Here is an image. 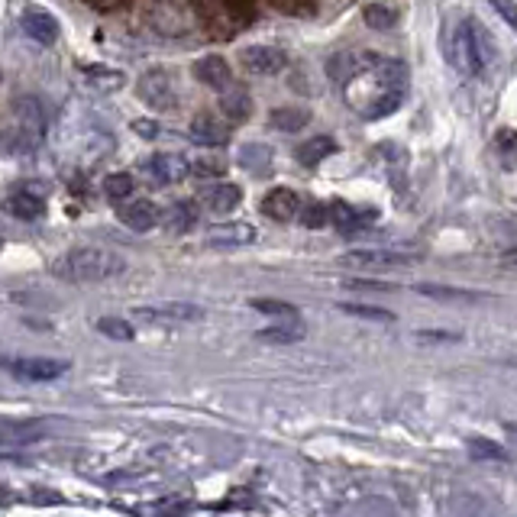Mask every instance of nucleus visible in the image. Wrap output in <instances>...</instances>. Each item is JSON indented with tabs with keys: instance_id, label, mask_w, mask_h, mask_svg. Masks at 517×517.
Masks as SVG:
<instances>
[{
	"instance_id": "obj_36",
	"label": "nucleus",
	"mask_w": 517,
	"mask_h": 517,
	"mask_svg": "<svg viewBox=\"0 0 517 517\" xmlns=\"http://www.w3.org/2000/svg\"><path fill=\"white\" fill-rule=\"evenodd\" d=\"M418 339H424V343H459V333H449V330H420Z\"/></svg>"
},
{
	"instance_id": "obj_29",
	"label": "nucleus",
	"mask_w": 517,
	"mask_h": 517,
	"mask_svg": "<svg viewBox=\"0 0 517 517\" xmlns=\"http://www.w3.org/2000/svg\"><path fill=\"white\" fill-rule=\"evenodd\" d=\"M133 187L136 185H133V175H130V171H114V175L104 179V195H107L110 201H116V204L133 195Z\"/></svg>"
},
{
	"instance_id": "obj_10",
	"label": "nucleus",
	"mask_w": 517,
	"mask_h": 517,
	"mask_svg": "<svg viewBox=\"0 0 517 517\" xmlns=\"http://www.w3.org/2000/svg\"><path fill=\"white\" fill-rule=\"evenodd\" d=\"M23 33L36 39L39 45H52L59 39V20L43 7H27L23 10Z\"/></svg>"
},
{
	"instance_id": "obj_27",
	"label": "nucleus",
	"mask_w": 517,
	"mask_h": 517,
	"mask_svg": "<svg viewBox=\"0 0 517 517\" xmlns=\"http://www.w3.org/2000/svg\"><path fill=\"white\" fill-rule=\"evenodd\" d=\"M256 339H266V343H298V339H304V327L298 321H288V323H278V327L258 330Z\"/></svg>"
},
{
	"instance_id": "obj_38",
	"label": "nucleus",
	"mask_w": 517,
	"mask_h": 517,
	"mask_svg": "<svg viewBox=\"0 0 517 517\" xmlns=\"http://www.w3.org/2000/svg\"><path fill=\"white\" fill-rule=\"evenodd\" d=\"M81 72L94 75V78H120V72H114V68H94V65H81Z\"/></svg>"
},
{
	"instance_id": "obj_37",
	"label": "nucleus",
	"mask_w": 517,
	"mask_h": 517,
	"mask_svg": "<svg viewBox=\"0 0 517 517\" xmlns=\"http://www.w3.org/2000/svg\"><path fill=\"white\" fill-rule=\"evenodd\" d=\"M130 126H133V133H139L143 139H155V136L162 133V126L155 123V120H143V116H139V120H133Z\"/></svg>"
},
{
	"instance_id": "obj_35",
	"label": "nucleus",
	"mask_w": 517,
	"mask_h": 517,
	"mask_svg": "<svg viewBox=\"0 0 517 517\" xmlns=\"http://www.w3.org/2000/svg\"><path fill=\"white\" fill-rule=\"evenodd\" d=\"M489 4L498 10L501 20H505V23H508V27L517 33V4H514V0H489Z\"/></svg>"
},
{
	"instance_id": "obj_23",
	"label": "nucleus",
	"mask_w": 517,
	"mask_h": 517,
	"mask_svg": "<svg viewBox=\"0 0 517 517\" xmlns=\"http://www.w3.org/2000/svg\"><path fill=\"white\" fill-rule=\"evenodd\" d=\"M195 220H197V211L191 201H175V204L165 211V227H169L171 233H187L195 227Z\"/></svg>"
},
{
	"instance_id": "obj_11",
	"label": "nucleus",
	"mask_w": 517,
	"mask_h": 517,
	"mask_svg": "<svg viewBox=\"0 0 517 517\" xmlns=\"http://www.w3.org/2000/svg\"><path fill=\"white\" fill-rule=\"evenodd\" d=\"M298 211H301V201H298V195L291 191V187H272L266 197H262V214L268 217V220H295Z\"/></svg>"
},
{
	"instance_id": "obj_21",
	"label": "nucleus",
	"mask_w": 517,
	"mask_h": 517,
	"mask_svg": "<svg viewBox=\"0 0 517 517\" xmlns=\"http://www.w3.org/2000/svg\"><path fill=\"white\" fill-rule=\"evenodd\" d=\"M256 240V230H252L250 223H233V227H217L207 243L211 246H250Z\"/></svg>"
},
{
	"instance_id": "obj_33",
	"label": "nucleus",
	"mask_w": 517,
	"mask_h": 517,
	"mask_svg": "<svg viewBox=\"0 0 517 517\" xmlns=\"http://www.w3.org/2000/svg\"><path fill=\"white\" fill-rule=\"evenodd\" d=\"M418 291L427 298H437V301H479V295H473V291H456V288L446 285H418Z\"/></svg>"
},
{
	"instance_id": "obj_6",
	"label": "nucleus",
	"mask_w": 517,
	"mask_h": 517,
	"mask_svg": "<svg viewBox=\"0 0 517 517\" xmlns=\"http://www.w3.org/2000/svg\"><path fill=\"white\" fill-rule=\"evenodd\" d=\"M420 256V250H408V246H392V250H356L346 252L343 262L353 266H408Z\"/></svg>"
},
{
	"instance_id": "obj_15",
	"label": "nucleus",
	"mask_w": 517,
	"mask_h": 517,
	"mask_svg": "<svg viewBox=\"0 0 517 517\" xmlns=\"http://www.w3.org/2000/svg\"><path fill=\"white\" fill-rule=\"evenodd\" d=\"M7 211L17 220H43L45 201L39 195H33V191H27V187H20V191H13L7 197Z\"/></svg>"
},
{
	"instance_id": "obj_25",
	"label": "nucleus",
	"mask_w": 517,
	"mask_h": 517,
	"mask_svg": "<svg viewBox=\"0 0 517 517\" xmlns=\"http://www.w3.org/2000/svg\"><path fill=\"white\" fill-rule=\"evenodd\" d=\"M495 152H498V159H501V169L505 171H514L517 169V133L514 130H498L495 133Z\"/></svg>"
},
{
	"instance_id": "obj_7",
	"label": "nucleus",
	"mask_w": 517,
	"mask_h": 517,
	"mask_svg": "<svg viewBox=\"0 0 517 517\" xmlns=\"http://www.w3.org/2000/svg\"><path fill=\"white\" fill-rule=\"evenodd\" d=\"M139 98H143L146 104H152V107H159V110L175 107V91H171L169 75L162 72V68L146 72L143 78H139Z\"/></svg>"
},
{
	"instance_id": "obj_26",
	"label": "nucleus",
	"mask_w": 517,
	"mask_h": 517,
	"mask_svg": "<svg viewBox=\"0 0 517 517\" xmlns=\"http://www.w3.org/2000/svg\"><path fill=\"white\" fill-rule=\"evenodd\" d=\"M465 449L473 459H491V463H508V449L498 443H491L485 437H469L465 440Z\"/></svg>"
},
{
	"instance_id": "obj_40",
	"label": "nucleus",
	"mask_w": 517,
	"mask_h": 517,
	"mask_svg": "<svg viewBox=\"0 0 517 517\" xmlns=\"http://www.w3.org/2000/svg\"><path fill=\"white\" fill-rule=\"evenodd\" d=\"M349 288H366V291H388L392 285H385V282H349Z\"/></svg>"
},
{
	"instance_id": "obj_28",
	"label": "nucleus",
	"mask_w": 517,
	"mask_h": 517,
	"mask_svg": "<svg viewBox=\"0 0 517 517\" xmlns=\"http://www.w3.org/2000/svg\"><path fill=\"white\" fill-rule=\"evenodd\" d=\"M250 304L258 314H268V317H278V321H298V307L288 301H275V298H252Z\"/></svg>"
},
{
	"instance_id": "obj_17",
	"label": "nucleus",
	"mask_w": 517,
	"mask_h": 517,
	"mask_svg": "<svg viewBox=\"0 0 517 517\" xmlns=\"http://www.w3.org/2000/svg\"><path fill=\"white\" fill-rule=\"evenodd\" d=\"M337 149L339 146L333 136H311V139H304V143L295 149V159L301 162V165H321V162L330 159Z\"/></svg>"
},
{
	"instance_id": "obj_19",
	"label": "nucleus",
	"mask_w": 517,
	"mask_h": 517,
	"mask_svg": "<svg viewBox=\"0 0 517 517\" xmlns=\"http://www.w3.org/2000/svg\"><path fill=\"white\" fill-rule=\"evenodd\" d=\"M236 162L246 171H252V175H268V169H272V149L266 143H246L236 152Z\"/></svg>"
},
{
	"instance_id": "obj_39",
	"label": "nucleus",
	"mask_w": 517,
	"mask_h": 517,
	"mask_svg": "<svg viewBox=\"0 0 517 517\" xmlns=\"http://www.w3.org/2000/svg\"><path fill=\"white\" fill-rule=\"evenodd\" d=\"M195 171L197 175H220L223 165L220 162H195Z\"/></svg>"
},
{
	"instance_id": "obj_22",
	"label": "nucleus",
	"mask_w": 517,
	"mask_h": 517,
	"mask_svg": "<svg viewBox=\"0 0 517 517\" xmlns=\"http://www.w3.org/2000/svg\"><path fill=\"white\" fill-rule=\"evenodd\" d=\"M268 123L275 126V130H285V133H298V130H304V126L311 123V114L304 107H278L272 110Z\"/></svg>"
},
{
	"instance_id": "obj_14",
	"label": "nucleus",
	"mask_w": 517,
	"mask_h": 517,
	"mask_svg": "<svg viewBox=\"0 0 517 517\" xmlns=\"http://www.w3.org/2000/svg\"><path fill=\"white\" fill-rule=\"evenodd\" d=\"M116 217H120V223L130 227V230L146 233L155 227V220H159V207L152 204V201H130V204H120Z\"/></svg>"
},
{
	"instance_id": "obj_4",
	"label": "nucleus",
	"mask_w": 517,
	"mask_h": 517,
	"mask_svg": "<svg viewBox=\"0 0 517 517\" xmlns=\"http://www.w3.org/2000/svg\"><path fill=\"white\" fill-rule=\"evenodd\" d=\"M191 72H195V78L201 81L204 88L217 91V94L233 88V68L223 55H201V59L191 65Z\"/></svg>"
},
{
	"instance_id": "obj_24",
	"label": "nucleus",
	"mask_w": 517,
	"mask_h": 517,
	"mask_svg": "<svg viewBox=\"0 0 517 517\" xmlns=\"http://www.w3.org/2000/svg\"><path fill=\"white\" fill-rule=\"evenodd\" d=\"M220 98H223V100H220L223 114L230 116L233 123H243V120L250 116V94H246V91L230 88V91H223Z\"/></svg>"
},
{
	"instance_id": "obj_13",
	"label": "nucleus",
	"mask_w": 517,
	"mask_h": 517,
	"mask_svg": "<svg viewBox=\"0 0 517 517\" xmlns=\"http://www.w3.org/2000/svg\"><path fill=\"white\" fill-rule=\"evenodd\" d=\"M369 220H375L372 207H369L366 214H362V207H353V204H346V201H337V204H330V223L337 227L339 233H343V236H353V233H359Z\"/></svg>"
},
{
	"instance_id": "obj_16",
	"label": "nucleus",
	"mask_w": 517,
	"mask_h": 517,
	"mask_svg": "<svg viewBox=\"0 0 517 517\" xmlns=\"http://www.w3.org/2000/svg\"><path fill=\"white\" fill-rule=\"evenodd\" d=\"M207 207L214 211V214H230V211H236L243 201V191L240 185H230V181H217V185L207 187L204 195Z\"/></svg>"
},
{
	"instance_id": "obj_32",
	"label": "nucleus",
	"mask_w": 517,
	"mask_h": 517,
	"mask_svg": "<svg viewBox=\"0 0 517 517\" xmlns=\"http://www.w3.org/2000/svg\"><path fill=\"white\" fill-rule=\"evenodd\" d=\"M339 311H346L349 317H362V321H378V323L394 321L392 311H382V307H372V304H343Z\"/></svg>"
},
{
	"instance_id": "obj_31",
	"label": "nucleus",
	"mask_w": 517,
	"mask_h": 517,
	"mask_svg": "<svg viewBox=\"0 0 517 517\" xmlns=\"http://www.w3.org/2000/svg\"><path fill=\"white\" fill-rule=\"evenodd\" d=\"M366 23L372 29H392L394 23H398V13H394L392 7H388V4H369L366 7Z\"/></svg>"
},
{
	"instance_id": "obj_1",
	"label": "nucleus",
	"mask_w": 517,
	"mask_h": 517,
	"mask_svg": "<svg viewBox=\"0 0 517 517\" xmlns=\"http://www.w3.org/2000/svg\"><path fill=\"white\" fill-rule=\"evenodd\" d=\"M495 59V43L489 29L481 27L475 17H465L456 23L449 36V62L459 75H481Z\"/></svg>"
},
{
	"instance_id": "obj_34",
	"label": "nucleus",
	"mask_w": 517,
	"mask_h": 517,
	"mask_svg": "<svg viewBox=\"0 0 517 517\" xmlns=\"http://www.w3.org/2000/svg\"><path fill=\"white\" fill-rule=\"evenodd\" d=\"M301 223L304 227H314V230H317V227H323V223H330V211H327L323 204H307L304 207V214H301Z\"/></svg>"
},
{
	"instance_id": "obj_5",
	"label": "nucleus",
	"mask_w": 517,
	"mask_h": 517,
	"mask_svg": "<svg viewBox=\"0 0 517 517\" xmlns=\"http://www.w3.org/2000/svg\"><path fill=\"white\" fill-rule=\"evenodd\" d=\"M13 375L23 378V382H55L68 372V362L65 359H45V356H29V359H17L13 362Z\"/></svg>"
},
{
	"instance_id": "obj_9",
	"label": "nucleus",
	"mask_w": 517,
	"mask_h": 517,
	"mask_svg": "<svg viewBox=\"0 0 517 517\" xmlns=\"http://www.w3.org/2000/svg\"><path fill=\"white\" fill-rule=\"evenodd\" d=\"M369 59H372V52H337L327 59V75H330V81H337V84H343L346 88L349 81H356L359 75L369 68Z\"/></svg>"
},
{
	"instance_id": "obj_12",
	"label": "nucleus",
	"mask_w": 517,
	"mask_h": 517,
	"mask_svg": "<svg viewBox=\"0 0 517 517\" xmlns=\"http://www.w3.org/2000/svg\"><path fill=\"white\" fill-rule=\"evenodd\" d=\"M143 171L152 185H171V181L185 179V162H179L175 155H146Z\"/></svg>"
},
{
	"instance_id": "obj_2",
	"label": "nucleus",
	"mask_w": 517,
	"mask_h": 517,
	"mask_svg": "<svg viewBox=\"0 0 517 517\" xmlns=\"http://www.w3.org/2000/svg\"><path fill=\"white\" fill-rule=\"evenodd\" d=\"M49 120H45V107L36 98H17L10 107V123H7V146L10 155H29L36 152L45 139Z\"/></svg>"
},
{
	"instance_id": "obj_18",
	"label": "nucleus",
	"mask_w": 517,
	"mask_h": 517,
	"mask_svg": "<svg viewBox=\"0 0 517 517\" xmlns=\"http://www.w3.org/2000/svg\"><path fill=\"white\" fill-rule=\"evenodd\" d=\"M136 314L143 321H152V317H159V321H201L204 317V311L195 304H159V307H139Z\"/></svg>"
},
{
	"instance_id": "obj_8",
	"label": "nucleus",
	"mask_w": 517,
	"mask_h": 517,
	"mask_svg": "<svg viewBox=\"0 0 517 517\" xmlns=\"http://www.w3.org/2000/svg\"><path fill=\"white\" fill-rule=\"evenodd\" d=\"M243 65L252 75H278L288 65V59L275 45H246L243 49Z\"/></svg>"
},
{
	"instance_id": "obj_3",
	"label": "nucleus",
	"mask_w": 517,
	"mask_h": 517,
	"mask_svg": "<svg viewBox=\"0 0 517 517\" xmlns=\"http://www.w3.org/2000/svg\"><path fill=\"white\" fill-rule=\"evenodd\" d=\"M55 272L68 282H107L123 272V258L100 246H78L55 262Z\"/></svg>"
},
{
	"instance_id": "obj_20",
	"label": "nucleus",
	"mask_w": 517,
	"mask_h": 517,
	"mask_svg": "<svg viewBox=\"0 0 517 517\" xmlns=\"http://www.w3.org/2000/svg\"><path fill=\"white\" fill-rule=\"evenodd\" d=\"M191 139L201 146H223L227 143V130L211 114H197L191 120Z\"/></svg>"
},
{
	"instance_id": "obj_30",
	"label": "nucleus",
	"mask_w": 517,
	"mask_h": 517,
	"mask_svg": "<svg viewBox=\"0 0 517 517\" xmlns=\"http://www.w3.org/2000/svg\"><path fill=\"white\" fill-rule=\"evenodd\" d=\"M98 330L104 333L107 339H116V343H130L136 337L133 323L123 321V317H100L98 321Z\"/></svg>"
}]
</instances>
